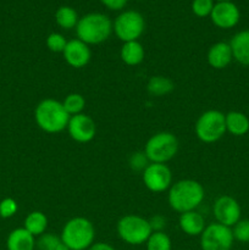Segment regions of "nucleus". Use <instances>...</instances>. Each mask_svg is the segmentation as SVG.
Instances as JSON below:
<instances>
[{
	"instance_id": "obj_35",
	"label": "nucleus",
	"mask_w": 249,
	"mask_h": 250,
	"mask_svg": "<svg viewBox=\"0 0 249 250\" xmlns=\"http://www.w3.org/2000/svg\"><path fill=\"white\" fill-rule=\"evenodd\" d=\"M215 2H224V1H232V0H214Z\"/></svg>"
},
{
	"instance_id": "obj_7",
	"label": "nucleus",
	"mask_w": 249,
	"mask_h": 250,
	"mask_svg": "<svg viewBox=\"0 0 249 250\" xmlns=\"http://www.w3.org/2000/svg\"><path fill=\"white\" fill-rule=\"evenodd\" d=\"M195 136L203 143H215L226 133L225 114L219 110H207L198 117L194 126Z\"/></svg>"
},
{
	"instance_id": "obj_28",
	"label": "nucleus",
	"mask_w": 249,
	"mask_h": 250,
	"mask_svg": "<svg viewBox=\"0 0 249 250\" xmlns=\"http://www.w3.org/2000/svg\"><path fill=\"white\" fill-rule=\"evenodd\" d=\"M60 243V237L55 236L53 233H44L39 236L36 247L38 248V250H56Z\"/></svg>"
},
{
	"instance_id": "obj_24",
	"label": "nucleus",
	"mask_w": 249,
	"mask_h": 250,
	"mask_svg": "<svg viewBox=\"0 0 249 250\" xmlns=\"http://www.w3.org/2000/svg\"><path fill=\"white\" fill-rule=\"evenodd\" d=\"M61 103L70 116L82 114L85 107V99L80 93H70Z\"/></svg>"
},
{
	"instance_id": "obj_30",
	"label": "nucleus",
	"mask_w": 249,
	"mask_h": 250,
	"mask_svg": "<svg viewBox=\"0 0 249 250\" xmlns=\"http://www.w3.org/2000/svg\"><path fill=\"white\" fill-rule=\"evenodd\" d=\"M19 210L17 202L12 198H5L0 202V217L2 219H10L14 216Z\"/></svg>"
},
{
	"instance_id": "obj_25",
	"label": "nucleus",
	"mask_w": 249,
	"mask_h": 250,
	"mask_svg": "<svg viewBox=\"0 0 249 250\" xmlns=\"http://www.w3.org/2000/svg\"><path fill=\"white\" fill-rule=\"evenodd\" d=\"M146 250H172L171 238L164 231L153 232L145 243Z\"/></svg>"
},
{
	"instance_id": "obj_34",
	"label": "nucleus",
	"mask_w": 249,
	"mask_h": 250,
	"mask_svg": "<svg viewBox=\"0 0 249 250\" xmlns=\"http://www.w3.org/2000/svg\"><path fill=\"white\" fill-rule=\"evenodd\" d=\"M88 250H116V249L109 243H105V242H97V243H93Z\"/></svg>"
},
{
	"instance_id": "obj_19",
	"label": "nucleus",
	"mask_w": 249,
	"mask_h": 250,
	"mask_svg": "<svg viewBox=\"0 0 249 250\" xmlns=\"http://www.w3.org/2000/svg\"><path fill=\"white\" fill-rule=\"evenodd\" d=\"M145 51L143 45L138 41L126 42L122 44L121 50H120V58L122 62L127 66H137L143 62Z\"/></svg>"
},
{
	"instance_id": "obj_8",
	"label": "nucleus",
	"mask_w": 249,
	"mask_h": 250,
	"mask_svg": "<svg viewBox=\"0 0 249 250\" xmlns=\"http://www.w3.org/2000/svg\"><path fill=\"white\" fill-rule=\"evenodd\" d=\"M145 29V20L137 10H124L112 22V31L121 42L138 41Z\"/></svg>"
},
{
	"instance_id": "obj_17",
	"label": "nucleus",
	"mask_w": 249,
	"mask_h": 250,
	"mask_svg": "<svg viewBox=\"0 0 249 250\" xmlns=\"http://www.w3.org/2000/svg\"><path fill=\"white\" fill-rule=\"evenodd\" d=\"M178 225H180V229H182L183 233L193 237L200 236L207 227L203 215L195 210L181 214L180 219H178Z\"/></svg>"
},
{
	"instance_id": "obj_31",
	"label": "nucleus",
	"mask_w": 249,
	"mask_h": 250,
	"mask_svg": "<svg viewBox=\"0 0 249 250\" xmlns=\"http://www.w3.org/2000/svg\"><path fill=\"white\" fill-rule=\"evenodd\" d=\"M129 167L134 171H142L143 172L144 168L149 165V160L145 156L144 151H137V153L132 154L131 158L128 160Z\"/></svg>"
},
{
	"instance_id": "obj_22",
	"label": "nucleus",
	"mask_w": 249,
	"mask_h": 250,
	"mask_svg": "<svg viewBox=\"0 0 249 250\" xmlns=\"http://www.w3.org/2000/svg\"><path fill=\"white\" fill-rule=\"evenodd\" d=\"M175 89V83L165 76H153L146 83V90L153 97H164Z\"/></svg>"
},
{
	"instance_id": "obj_11",
	"label": "nucleus",
	"mask_w": 249,
	"mask_h": 250,
	"mask_svg": "<svg viewBox=\"0 0 249 250\" xmlns=\"http://www.w3.org/2000/svg\"><path fill=\"white\" fill-rule=\"evenodd\" d=\"M216 222L227 227H233L241 220L242 209L239 203L231 195H221L212 207Z\"/></svg>"
},
{
	"instance_id": "obj_6",
	"label": "nucleus",
	"mask_w": 249,
	"mask_h": 250,
	"mask_svg": "<svg viewBox=\"0 0 249 250\" xmlns=\"http://www.w3.org/2000/svg\"><path fill=\"white\" fill-rule=\"evenodd\" d=\"M116 231L121 241L129 246H142L146 243L153 233L149 220L139 215H124L117 221Z\"/></svg>"
},
{
	"instance_id": "obj_13",
	"label": "nucleus",
	"mask_w": 249,
	"mask_h": 250,
	"mask_svg": "<svg viewBox=\"0 0 249 250\" xmlns=\"http://www.w3.org/2000/svg\"><path fill=\"white\" fill-rule=\"evenodd\" d=\"M209 17L217 28L231 29L238 24L241 11L233 1L215 2Z\"/></svg>"
},
{
	"instance_id": "obj_3",
	"label": "nucleus",
	"mask_w": 249,
	"mask_h": 250,
	"mask_svg": "<svg viewBox=\"0 0 249 250\" xmlns=\"http://www.w3.org/2000/svg\"><path fill=\"white\" fill-rule=\"evenodd\" d=\"M112 21L102 12H89L78 20L76 34L87 45H98L110 38L112 33Z\"/></svg>"
},
{
	"instance_id": "obj_18",
	"label": "nucleus",
	"mask_w": 249,
	"mask_h": 250,
	"mask_svg": "<svg viewBox=\"0 0 249 250\" xmlns=\"http://www.w3.org/2000/svg\"><path fill=\"white\" fill-rule=\"evenodd\" d=\"M37 246L36 237L24 227L15 229L10 232L6 239L7 250H34Z\"/></svg>"
},
{
	"instance_id": "obj_10",
	"label": "nucleus",
	"mask_w": 249,
	"mask_h": 250,
	"mask_svg": "<svg viewBox=\"0 0 249 250\" xmlns=\"http://www.w3.org/2000/svg\"><path fill=\"white\" fill-rule=\"evenodd\" d=\"M142 180L148 190L163 193L172 186V172L166 164L150 163L142 172Z\"/></svg>"
},
{
	"instance_id": "obj_5",
	"label": "nucleus",
	"mask_w": 249,
	"mask_h": 250,
	"mask_svg": "<svg viewBox=\"0 0 249 250\" xmlns=\"http://www.w3.org/2000/svg\"><path fill=\"white\" fill-rule=\"evenodd\" d=\"M178 139L171 132H159L146 141L144 154L149 163L166 164L172 160L178 151Z\"/></svg>"
},
{
	"instance_id": "obj_27",
	"label": "nucleus",
	"mask_w": 249,
	"mask_h": 250,
	"mask_svg": "<svg viewBox=\"0 0 249 250\" xmlns=\"http://www.w3.org/2000/svg\"><path fill=\"white\" fill-rule=\"evenodd\" d=\"M45 43L49 50L53 51V53H62L66 44H67V41H66V38L61 33L53 32V33H50L46 37Z\"/></svg>"
},
{
	"instance_id": "obj_20",
	"label": "nucleus",
	"mask_w": 249,
	"mask_h": 250,
	"mask_svg": "<svg viewBox=\"0 0 249 250\" xmlns=\"http://www.w3.org/2000/svg\"><path fill=\"white\" fill-rule=\"evenodd\" d=\"M226 132L232 136L242 137L249 132V119L241 111H229L225 115Z\"/></svg>"
},
{
	"instance_id": "obj_12",
	"label": "nucleus",
	"mask_w": 249,
	"mask_h": 250,
	"mask_svg": "<svg viewBox=\"0 0 249 250\" xmlns=\"http://www.w3.org/2000/svg\"><path fill=\"white\" fill-rule=\"evenodd\" d=\"M66 129L71 138L77 143H89L97 134V125L94 120L83 112L71 116Z\"/></svg>"
},
{
	"instance_id": "obj_1",
	"label": "nucleus",
	"mask_w": 249,
	"mask_h": 250,
	"mask_svg": "<svg viewBox=\"0 0 249 250\" xmlns=\"http://www.w3.org/2000/svg\"><path fill=\"white\" fill-rule=\"evenodd\" d=\"M205 190L198 181L181 180L172 183L168 189V205L176 212L193 211L203 203Z\"/></svg>"
},
{
	"instance_id": "obj_4",
	"label": "nucleus",
	"mask_w": 249,
	"mask_h": 250,
	"mask_svg": "<svg viewBox=\"0 0 249 250\" xmlns=\"http://www.w3.org/2000/svg\"><path fill=\"white\" fill-rule=\"evenodd\" d=\"M60 238L70 250H88L94 243L95 227L85 217H73L63 225Z\"/></svg>"
},
{
	"instance_id": "obj_16",
	"label": "nucleus",
	"mask_w": 249,
	"mask_h": 250,
	"mask_svg": "<svg viewBox=\"0 0 249 250\" xmlns=\"http://www.w3.org/2000/svg\"><path fill=\"white\" fill-rule=\"evenodd\" d=\"M229 45L233 59L243 66H249V29L239 31L232 37Z\"/></svg>"
},
{
	"instance_id": "obj_14",
	"label": "nucleus",
	"mask_w": 249,
	"mask_h": 250,
	"mask_svg": "<svg viewBox=\"0 0 249 250\" xmlns=\"http://www.w3.org/2000/svg\"><path fill=\"white\" fill-rule=\"evenodd\" d=\"M62 56L71 67L82 68L89 63L92 51H90L89 45L76 38L67 41V44L62 51Z\"/></svg>"
},
{
	"instance_id": "obj_15",
	"label": "nucleus",
	"mask_w": 249,
	"mask_h": 250,
	"mask_svg": "<svg viewBox=\"0 0 249 250\" xmlns=\"http://www.w3.org/2000/svg\"><path fill=\"white\" fill-rule=\"evenodd\" d=\"M207 60L210 67L215 70H224L233 60L232 49L229 43L226 42H217L212 44L207 54Z\"/></svg>"
},
{
	"instance_id": "obj_21",
	"label": "nucleus",
	"mask_w": 249,
	"mask_h": 250,
	"mask_svg": "<svg viewBox=\"0 0 249 250\" xmlns=\"http://www.w3.org/2000/svg\"><path fill=\"white\" fill-rule=\"evenodd\" d=\"M23 227L34 237H39L48 229V217L42 211H32L24 219Z\"/></svg>"
},
{
	"instance_id": "obj_29",
	"label": "nucleus",
	"mask_w": 249,
	"mask_h": 250,
	"mask_svg": "<svg viewBox=\"0 0 249 250\" xmlns=\"http://www.w3.org/2000/svg\"><path fill=\"white\" fill-rule=\"evenodd\" d=\"M234 241H238L241 243H249V220H239L232 229Z\"/></svg>"
},
{
	"instance_id": "obj_9",
	"label": "nucleus",
	"mask_w": 249,
	"mask_h": 250,
	"mask_svg": "<svg viewBox=\"0 0 249 250\" xmlns=\"http://www.w3.org/2000/svg\"><path fill=\"white\" fill-rule=\"evenodd\" d=\"M233 242L231 227L224 226L219 222L208 225L200 234L202 250H231Z\"/></svg>"
},
{
	"instance_id": "obj_2",
	"label": "nucleus",
	"mask_w": 249,
	"mask_h": 250,
	"mask_svg": "<svg viewBox=\"0 0 249 250\" xmlns=\"http://www.w3.org/2000/svg\"><path fill=\"white\" fill-rule=\"evenodd\" d=\"M70 117L62 103L53 98H46L39 102L34 110L37 126L46 133L53 134L62 132L67 128Z\"/></svg>"
},
{
	"instance_id": "obj_26",
	"label": "nucleus",
	"mask_w": 249,
	"mask_h": 250,
	"mask_svg": "<svg viewBox=\"0 0 249 250\" xmlns=\"http://www.w3.org/2000/svg\"><path fill=\"white\" fill-rule=\"evenodd\" d=\"M214 5H215L214 0H193L192 11L197 17L204 19V17L210 16Z\"/></svg>"
},
{
	"instance_id": "obj_32",
	"label": "nucleus",
	"mask_w": 249,
	"mask_h": 250,
	"mask_svg": "<svg viewBox=\"0 0 249 250\" xmlns=\"http://www.w3.org/2000/svg\"><path fill=\"white\" fill-rule=\"evenodd\" d=\"M100 2L111 11H121L126 7L128 0H100Z\"/></svg>"
},
{
	"instance_id": "obj_23",
	"label": "nucleus",
	"mask_w": 249,
	"mask_h": 250,
	"mask_svg": "<svg viewBox=\"0 0 249 250\" xmlns=\"http://www.w3.org/2000/svg\"><path fill=\"white\" fill-rule=\"evenodd\" d=\"M78 20H80V17H78L77 11L73 7L67 6V5L60 6L55 11L56 23L62 29L76 28V26L78 23Z\"/></svg>"
},
{
	"instance_id": "obj_33",
	"label": "nucleus",
	"mask_w": 249,
	"mask_h": 250,
	"mask_svg": "<svg viewBox=\"0 0 249 250\" xmlns=\"http://www.w3.org/2000/svg\"><path fill=\"white\" fill-rule=\"evenodd\" d=\"M149 224H150L153 232H161L164 231L166 226V219L161 216V215H155V216H153L149 220Z\"/></svg>"
}]
</instances>
